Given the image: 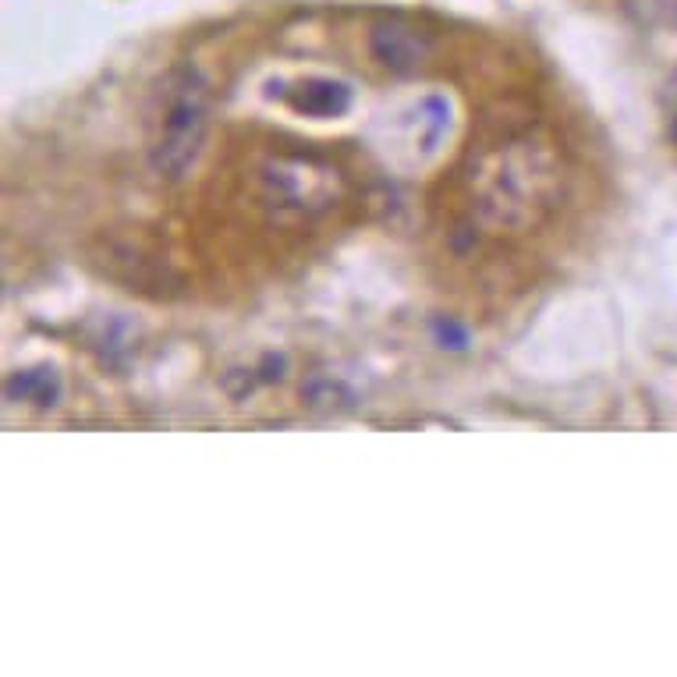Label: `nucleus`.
<instances>
[{
    "label": "nucleus",
    "instance_id": "f257e3e1",
    "mask_svg": "<svg viewBox=\"0 0 677 677\" xmlns=\"http://www.w3.org/2000/svg\"><path fill=\"white\" fill-rule=\"evenodd\" d=\"M210 129V86L196 68H175L156 89L149 167L164 181H181L196 167Z\"/></svg>",
    "mask_w": 677,
    "mask_h": 677
},
{
    "label": "nucleus",
    "instance_id": "f03ea898",
    "mask_svg": "<svg viewBox=\"0 0 677 677\" xmlns=\"http://www.w3.org/2000/svg\"><path fill=\"white\" fill-rule=\"evenodd\" d=\"M369 51L390 71H412L430 57L433 43L422 29H412L404 22H380L369 33Z\"/></svg>",
    "mask_w": 677,
    "mask_h": 677
},
{
    "label": "nucleus",
    "instance_id": "7ed1b4c3",
    "mask_svg": "<svg viewBox=\"0 0 677 677\" xmlns=\"http://www.w3.org/2000/svg\"><path fill=\"white\" fill-rule=\"evenodd\" d=\"M291 103L306 118H341L352 107V89L337 78H306L291 92Z\"/></svg>",
    "mask_w": 677,
    "mask_h": 677
},
{
    "label": "nucleus",
    "instance_id": "20e7f679",
    "mask_svg": "<svg viewBox=\"0 0 677 677\" xmlns=\"http://www.w3.org/2000/svg\"><path fill=\"white\" fill-rule=\"evenodd\" d=\"M4 393H8V401H33L40 408H54L60 401V376L51 366L22 369L8 380Z\"/></svg>",
    "mask_w": 677,
    "mask_h": 677
},
{
    "label": "nucleus",
    "instance_id": "39448f33",
    "mask_svg": "<svg viewBox=\"0 0 677 677\" xmlns=\"http://www.w3.org/2000/svg\"><path fill=\"white\" fill-rule=\"evenodd\" d=\"M302 398L312 408H323V412H334V408H348L352 404V393L344 390L341 384L326 380V376H312V380L302 387Z\"/></svg>",
    "mask_w": 677,
    "mask_h": 677
},
{
    "label": "nucleus",
    "instance_id": "423d86ee",
    "mask_svg": "<svg viewBox=\"0 0 677 677\" xmlns=\"http://www.w3.org/2000/svg\"><path fill=\"white\" fill-rule=\"evenodd\" d=\"M436 334H440V341L447 344V348H458V352H462L465 344H468V334H465L458 323H451V320H440V323H436Z\"/></svg>",
    "mask_w": 677,
    "mask_h": 677
},
{
    "label": "nucleus",
    "instance_id": "0eeeda50",
    "mask_svg": "<svg viewBox=\"0 0 677 677\" xmlns=\"http://www.w3.org/2000/svg\"><path fill=\"white\" fill-rule=\"evenodd\" d=\"M285 369H288V362H285V355H263V362H259V380L263 384H274V380H280V376H285Z\"/></svg>",
    "mask_w": 677,
    "mask_h": 677
},
{
    "label": "nucleus",
    "instance_id": "6e6552de",
    "mask_svg": "<svg viewBox=\"0 0 677 677\" xmlns=\"http://www.w3.org/2000/svg\"><path fill=\"white\" fill-rule=\"evenodd\" d=\"M664 103L674 107V114H677V71L667 78V86H664Z\"/></svg>",
    "mask_w": 677,
    "mask_h": 677
},
{
    "label": "nucleus",
    "instance_id": "1a4fd4ad",
    "mask_svg": "<svg viewBox=\"0 0 677 677\" xmlns=\"http://www.w3.org/2000/svg\"><path fill=\"white\" fill-rule=\"evenodd\" d=\"M670 138L677 143V114H674V121H670Z\"/></svg>",
    "mask_w": 677,
    "mask_h": 677
}]
</instances>
